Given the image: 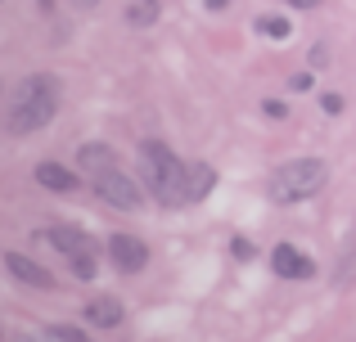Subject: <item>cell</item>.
<instances>
[{"label": "cell", "instance_id": "cell-2", "mask_svg": "<svg viewBox=\"0 0 356 342\" xmlns=\"http://www.w3.org/2000/svg\"><path fill=\"white\" fill-rule=\"evenodd\" d=\"M185 167H190V162H181L163 140H145L140 144V171H145V185H149V194H154L158 203H167V207H185Z\"/></svg>", "mask_w": 356, "mask_h": 342}, {"label": "cell", "instance_id": "cell-21", "mask_svg": "<svg viewBox=\"0 0 356 342\" xmlns=\"http://www.w3.org/2000/svg\"><path fill=\"white\" fill-rule=\"evenodd\" d=\"M221 5H226V0H208V9H221Z\"/></svg>", "mask_w": 356, "mask_h": 342}, {"label": "cell", "instance_id": "cell-9", "mask_svg": "<svg viewBox=\"0 0 356 342\" xmlns=\"http://www.w3.org/2000/svg\"><path fill=\"white\" fill-rule=\"evenodd\" d=\"M212 185H217V171H212L208 162H190V167H185V207H190V203H203L212 194Z\"/></svg>", "mask_w": 356, "mask_h": 342}, {"label": "cell", "instance_id": "cell-20", "mask_svg": "<svg viewBox=\"0 0 356 342\" xmlns=\"http://www.w3.org/2000/svg\"><path fill=\"white\" fill-rule=\"evenodd\" d=\"M72 5H77V9H95L99 0H72Z\"/></svg>", "mask_w": 356, "mask_h": 342}, {"label": "cell", "instance_id": "cell-11", "mask_svg": "<svg viewBox=\"0 0 356 342\" xmlns=\"http://www.w3.org/2000/svg\"><path fill=\"white\" fill-rule=\"evenodd\" d=\"M77 162H81V176H95V171L113 167V162H118V153L108 149V144H81Z\"/></svg>", "mask_w": 356, "mask_h": 342}, {"label": "cell", "instance_id": "cell-15", "mask_svg": "<svg viewBox=\"0 0 356 342\" xmlns=\"http://www.w3.org/2000/svg\"><path fill=\"white\" fill-rule=\"evenodd\" d=\"M257 32H261V36H275V41H289L293 23H289V18H261V23H257Z\"/></svg>", "mask_w": 356, "mask_h": 342}, {"label": "cell", "instance_id": "cell-22", "mask_svg": "<svg viewBox=\"0 0 356 342\" xmlns=\"http://www.w3.org/2000/svg\"><path fill=\"white\" fill-rule=\"evenodd\" d=\"M0 342H9V338H5V329H0Z\"/></svg>", "mask_w": 356, "mask_h": 342}, {"label": "cell", "instance_id": "cell-19", "mask_svg": "<svg viewBox=\"0 0 356 342\" xmlns=\"http://www.w3.org/2000/svg\"><path fill=\"white\" fill-rule=\"evenodd\" d=\"M289 5H298V9H312V5H321V0H289Z\"/></svg>", "mask_w": 356, "mask_h": 342}, {"label": "cell", "instance_id": "cell-1", "mask_svg": "<svg viewBox=\"0 0 356 342\" xmlns=\"http://www.w3.org/2000/svg\"><path fill=\"white\" fill-rule=\"evenodd\" d=\"M54 108H59V81H54L50 72H32V77H23L5 99V131L9 135L41 131L54 117Z\"/></svg>", "mask_w": 356, "mask_h": 342}, {"label": "cell", "instance_id": "cell-7", "mask_svg": "<svg viewBox=\"0 0 356 342\" xmlns=\"http://www.w3.org/2000/svg\"><path fill=\"white\" fill-rule=\"evenodd\" d=\"M270 266H275L280 280H312L316 275V262L307 253H298L293 243H280L275 253H270Z\"/></svg>", "mask_w": 356, "mask_h": 342}, {"label": "cell", "instance_id": "cell-6", "mask_svg": "<svg viewBox=\"0 0 356 342\" xmlns=\"http://www.w3.org/2000/svg\"><path fill=\"white\" fill-rule=\"evenodd\" d=\"M108 262H113L118 271L136 275V271H145V266H149V248L140 243L136 234H113V239H108Z\"/></svg>", "mask_w": 356, "mask_h": 342}, {"label": "cell", "instance_id": "cell-3", "mask_svg": "<svg viewBox=\"0 0 356 342\" xmlns=\"http://www.w3.org/2000/svg\"><path fill=\"white\" fill-rule=\"evenodd\" d=\"M325 180H330V167H325L321 158H293V162L270 171L266 189H270L275 203H302V198H312Z\"/></svg>", "mask_w": 356, "mask_h": 342}, {"label": "cell", "instance_id": "cell-12", "mask_svg": "<svg viewBox=\"0 0 356 342\" xmlns=\"http://www.w3.org/2000/svg\"><path fill=\"white\" fill-rule=\"evenodd\" d=\"M86 320H90V325H99V329L122 325V307H118V298H95V302L86 307Z\"/></svg>", "mask_w": 356, "mask_h": 342}, {"label": "cell", "instance_id": "cell-13", "mask_svg": "<svg viewBox=\"0 0 356 342\" xmlns=\"http://www.w3.org/2000/svg\"><path fill=\"white\" fill-rule=\"evenodd\" d=\"M9 342H86V338H81V329L54 325V329H41V334H14Z\"/></svg>", "mask_w": 356, "mask_h": 342}, {"label": "cell", "instance_id": "cell-4", "mask_svg": "<svg viewBox=\"0 0 356 342\" xmlns=\"http://www.w3.org/2000/svg\"><path fill=\"white\" fill-rule=\"evenodd\" d=\"M45 239H50V243L68 257V266H72V275H77V280H95V239H90L86 230L50 225V230H45Z\"/></svg>", "mask_w": 356, "mask_h": 342}, {"label": "cell", "instance_id": "cell-8", "mask_svg": "<svg viewBox=\"0 0 356 342\" xmlns=\"http://www.w3.org/2000/svg\"><path fill=\"white\" fill-rule=\"evenodd\" d=\"M5 266H9V275H14V280L32 284V289H54V275L45 271V266H36L32 257H23V253H9V257H5Z\"/></svg>", "mask_w": 356, "mask_h": 342}, {"label": "cell", "instance_id": "cell-17", "mask_svg": "<svg viewBox=\"0 0 356 342\" xmlns=\"http://www.w3.org/2000/svg\"><path fill=\"white\" fill-rule=\"evenodd\" d=\"M321 104H325V113H343V99H339V95H325Z\"/></svg>", "mask_w": 356, "mask_h": 342}, {"label": "cell", "instance_id": "cell-10", "mask_svg": "<svg viewBox=\"0 0 356 342\" xmlns=\"http://www.w3.org/2000/svg\"><path fill=\"white\" fill-rule=\"evenodd\" d=\"M36 185H45V189H54V194H72L77 189V171L59 167V162H41V167H36Z\"/></svg>", "mask_w": 356, "mask_h": 342}, {"label": "cell", "instance_id": "cell-5", "mask_svg": "<svg viewBox=\"0 0 356 342\" xmlns=\"http://www.w3.org/2000/svg\"><path fill=\"white\" fill-rule=\"evenodd\" d=\"M90 185H95V194H99V198H104V203H113V207H122V212H136L140 203H145L140 185L131 180V176L122 171L118 162H113V167H104V171H95V176H90Z\"/></svg>", "mask_w": 356, "mask_h": 342}, {"label": "cell", "instance_id": "cell-14", "mask_svg": "<svg viewBox=\"0 0 356 342\" xmlns=\"http://www.w3.org/2000/svg\"><path fill=\"white\" fill-rule=\"evenodd\" d=\"M127 18L136 27H149V23H158V0H136V5L127 9Z\"/></svg>", "mask_w": 356, "mask_h": 342}, {"label": "cell", "instance_id": "cell-16", "mask_svg": "<svg viewBox=\"0 0 356 342\" xmlns=\"http://www.w3.org/2000/svg\"><path fill=\"white\" fill-rule=\"evenodd\" d=\"M230 253H235L239 262H248V257H252V243H248V239H235V243H230Z\"/></svg>", "mask_w": 356, "mask_h": 342}, {"label": "cell", "instance_id": "cell-18", "mask_svg": "<svg viewBox=\"0 0 356 342\" xmlns=\"http://www.w3.org/2000/svg\"><path fill=\"white\" fill-rule=\"evenodd\" d=\"M261 108H266V113H270V117H284V113H289V108H284V104H280V99H266V104H261Z\"/></svg>", "mask_w": 356, "mask_h": 342}]
</instances>
